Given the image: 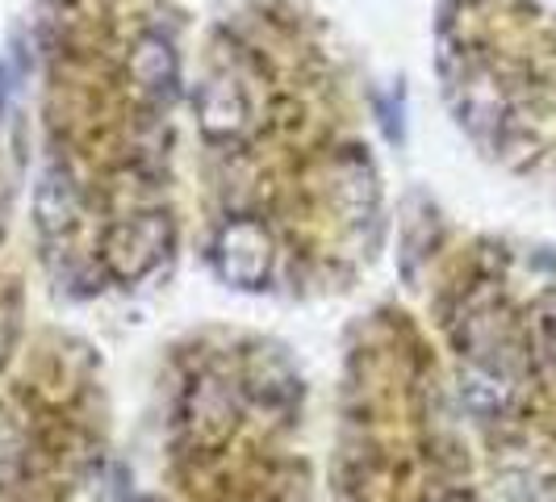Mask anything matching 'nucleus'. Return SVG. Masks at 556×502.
Returning <instances> with one entry per match:
<instances>
[{"instance_id": "obj_3", "label": "nucleus", "mask_w": 556, "mask_h": 502, "mask_svg": "<svg viewBox=\"0 0 556 502\" xmlns=\"http://www.w3.org/2000/svg\"><path fill=\"white\" fill-rule=\"evenodd\" d=\"M0 502H167L122 465L101 377L76 339H26L0 377Z\"/></svg>"}, {"instance_id": "obj_1", "label": "nucleus", "mask_w": 556, "mask_h": 502, "mask_svg": "<svg viewBox=\"0 0 556 502\" xmlns=\"http://www.w3.org/2000/svg\"><path fill=\"white\" fill-rule=\"evenodd\" d=\"M167 502H314L306 381L243 327L185 335L160 377Z\"/></svg>"}, {"instance_id": "obj_4", "label": "nucleus", "mask_w": 556, "mask_h": 502, "mask_svg": "<svg viewBox=\"0 0 556 502\" xmlns=\"http://www.w3.org/2000/svg\"><path fill=\"white\" fill-rule=\"evenodd\" d=\"M126 72L151 105H164L176 97V84H180V55L172 47V38L160 34V29H147L135 38L130 47V59H126Z\"/></svg>"}, {"instance_id": "obj_2", "label": "nucleus", "mask_w": 556, "mask_h": 502, "mask_svg": "<svg viewBox=\"0 0 556 502\" xmlns=\"http://www.w3.org/2000/svg\"><path fill=\"white\" fill-rule=\"evenodd\" d=\"M327 481L334 502H465L440 361L406 306H377L348 343Z\"/></svg>"}]
</instances>
